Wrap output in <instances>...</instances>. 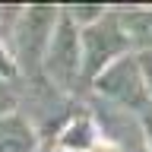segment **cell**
Segmentation results:
<instances>
[{
	"label": "cell",
	"instance_id": "1",
	"mask_svg": "<svg viewBox=\"0 0 152 152\" xmlns=\"http://www.w3.org/2000/svg\"><path fill=\"white\" fill-rule=\"evenodd\" d=\"M79 98L60 92L57 86H51L45 76L35 79H19V114L32 124V130L38 133L41 146H54L66 121L73 117Z\"/></svg>",
	"mask_w": 152,
	"mask_h": 152
},
{
	"label": "cell",
	"instance_id": "2",
	"mask_svg": "<svg viewBox=\"0 0 152 152\" xmlns=\"http://www.w3.org/2000/svg\"><path fill=\"white\" fill-rule=\"evenodd\" d=\"M57 19H60V7H22L19 13V22L10 35V57L16 64L19 79H35L41 76V66H45V54L48 45L54 38Z\"/></svg>",
	"mask_w": 152,
	"mask_h": 152
},
{
	"label": "cell",
	"instance_id": "3",
	"mask_svg": "<svg viewBox=\"0 0 152 152\" xmlns=\"http://www.w3.org/2000/svg\"><path fill=\"white\" fill-rule=\"evenodd\" d=\"M41 76H45L51 86H57L60 92L73 95V98H83L86 95V79H83V45H79V28L64 16L60 10V19H57L54 38L48 45L45 54V66H41Z\"/></svg>",
	"mask_w": 152,
	"mask_h": 152
},
{
	"label": "cell",
	"instance_id": "4",
	"mask_svg": "<svg viewBox=\"0 0 152 152\" xmlns=\"http://www.w3.org/2000/svg\"><path fill=\"white\" fill-rule=\"evenodd\" d=\"M79 45H83V79H86V89L98 73H104L111 64H117L121 57L133 54L130 48V38L121 26V13L108 7L98 22H92L89 28L79 32Z\"/></svg>",
	"mask_w": 152,
	"mask_h": 152
},
{
	"label": "cell",
	"instance_id": "5",
	"mask_svg": "<svg viewBox=\"0 0 152 152\" xmlns=\"http://www.w3.org/2000/svg\"><path fill=\"white\" fill-rule=\"evenodd\" d=\"M86 92L95 95V98H102V102L117 104V108H124V111H130V114H142L152 104L149 92H146V83H142V73H140V64H136V54L121 57L104 73H98L89 83Z\"/></svg>",
	"mask_w": 152,
	"mask_h": 152
},
{
	"label": "cell",
	"instance_id": "6",
	"mask_svg": "<svg viewBox=\"0 0 152 152\" xmlns=\"http://www.w3.org/2000/svg\"><path fill=\"white\" fill-rule=\"evenodd\" d=\"M98 142H102L98 127H95L89 108H86L83 98H79L73 117L66 121V127L60 130V136L54 140V146H57V149H66V152H95V149H98Z\"/></svg>",
	"mask_w": 152,
	"mask_h": 152
},
{
	"label": "cell",
	"instance_id": "7",
	"mask_svg": "<svg viewBox=\"0 0 152 152\" xmlns=\"http://www.w3.org/2000/svg\"><path fill=\"white\" fill-rule=\"evenodd\" d=\"M0 152H41V140L22 114L0 117Z\"/></svg>",
	"mask_w": 152,
	"mask_h": 152
},
{
	"label": "cell",
	"instance_id": "8",
	"mask_svg": "<svg viewBox=\"0 0 152 152\" xmlns=\"http://www.w3.org/2000/svg\"><path fill=\"white\" fill-rule=\"evenodd\" d=\"M121 13V26L124 32H127V38H130V48L136 51V54H142V51H152V10H117Z\"/></svg>",
	"mask_w": 152,
	"mask_h": 152
},
{
	"label": "cell",
	"instance_id": "9",
	"mask_svg": "<svg viewBox=\"0 0 152 152\" xmlns=\"http://www.w3.org/2000/svg\"><path fill=\"white\" fill-rule=\"evenodd\" d=\"M19 114V79H0V117Z\"/></svg>",
	"mask_w": 152,
	"mask_h": 152
},
{
	"label": "cell",
	"instance_id": "10",
	"mask_svg": "<svg viewBox=\"0 0 152 152\" xmlns=\"http://www.w3.org/2000/svg\"><path fill=\"white\" fill-rule=\"evenodd\" d=\"M19 13H22V7H0V41L3 45H10V35H13V28L19 22Z\"/></svg>",
	"mask_w": 152,
	"mask_h": 152
},
{
	"label": "cell",
	"instance_id": "11",
	"mask_svg": "<svg viewBox=\"0 0 152 152\" xmlns=\"http://www.w3.org/2000/svg\"><path fill=\"white\" fill-rule=\"evenodd\" d=\"M136 64H140L142 83H146V92H149V102H152V51H142V54H136Z\"/></svg>",
	"mask_w": 152,
	"mask_h": 152
},
{
	"label": "cell",
	"instance_id": "12",
	"mask_svg": "<svg viewBox=\"0 0 152 152\" xmlns=\"http://www.w3.org/2000/svg\"><path fill=\"white\" fill-rule=\"evenodd\" d=\"M0 79H19L16 64H13V57H10V51H7L3 41H0Z\"/></svg>",
	"mask_w": 152,
	"mask_h": 152
},
{
	"label": "cell",
	"instance_id": "13",
	"mask_svg": "<svg viewBox=\"0 0 152 152\" xmlns=\"http://www.w3.org/2000/svg\"><path fill=\"white\" fill-rule=\"evenodd\" d=\"M140 124H142V133H146V146H149V152H152V104L140 114Z\"/></svg>",
	"mask_w": 152,
	"mask_h": 152
},
{
	"label": "cell",
	"instance_id": "14",
	"mask_svg": "<svg viewBox=\"0 0 152 152\" xmlns=\"http://www.w3.org/2000/svg\"><path fill=\"white\" fill-rule=\"evenodd\" d=\"M41 152H66V149H57V146H41Z\"/></svg>",
	"mask_w": 152,
	"mask_h": 152
}]
</instances>
